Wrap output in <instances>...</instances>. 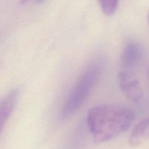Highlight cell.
<instances>
[{
	"label": "cell",
	"instance_id": "52a82bcc",
	"mask_svg": "<svg viewBox=\"0 0 149 149\" xmlns=\"http://www.w3.org/2000/svg\"><path fill=\"white\" fill-rule=\"evenodd\" d=\"M119 0H99L102 10L107 16L113 15L116 11Z\"/></svg>",
	"mask_w": 149,
	"mask_h": 149
},
{
	"label": "cell",
	"instance_id": "8fae6325",
	"mask_svg": "<svg viewBox=\"0 0 149 149\" xmlns=\"http://www.w3.org/2000/svg\"><path fill=\"white\" fill-rule=\"evenodd\" d=\"M148 24H149V14H148Z\"/></svg>",
	"mask_w": 149,
	"mask_h": 149
},
{
	"label": "cell",
	"instance_id": "5b68a950",
	"mask_svg": "<svg viewBox=\"0 0 149 149\" xmlns=\"http://www.w3.org/2000/svg\"><path fill=\"white\" fill-rule=\"evenodd\" d=\"M144 57V49L137 42H130L124 47L121 60L125 66L134 68L139 65Z\"/></svg>",
	"mask_w": 149,
	"mask_h": 149
},
{
	"label": "cell",
	"instance_id": "ba28073f",
	"mask_svg": "<svg viewBox=\"0 0 149 149\" xmlns=\"http://www.w3.org/2000/svg\"><path fill=\"white\" fill-rule=\"evenodd\" d=\"M35 1H36V2L38 3V4H42V3H43L45 0H35Z\"/></svg>",
	"mask_w": 149,
	"mask_h": 149
},
{
	"label": "cell",
	"instance_id": "9c48e42d",
	"mask_svg": "<svg viewBox=\"0 0 149 149\" xmlns=\"http://www.w3.org/2000/svg\"><path fill=\"white\" fill-rule=\"evenodd\" d=\"M27 1L28 0H20V3L21 4H25V3L27 2Z\"/></svg>",
	"mask_w": 149,
	"mask_h": 149
},
{
	"label": "cell",
	"instance_id": "8992f818",
	"mask_svg": "<svg viewBox=\"0 0 149 149\" xmlns=\"http://www.w3.org/2000/svg\"><path fill=\"white\" fill-rule=\"evenodd\" d=\"M149 139V116L141 120L132 130L129 138V145L137 148Z\"/></svg>",
	"mask_w": 149,
	"mask_h": 149
},
{
	"label": "cell",
	"instance_id": "6da1fadb",
	"mask_svg": "<svg viewBox=\"0 0 149 149\" xmlns=\"http://www.w3.org/2000/svg\"><path fill=\"white\" fill-rule=\"evenodd\" d=\"M131 109L118 105H101L90 109L87 126L95 142L105 143L127 130L135 120Z\"/></svg>",
	"mask_w": 149,
	"mask_h": 149
},
{
	"label": "cell",
	"instance_id": "7a4b0ae2",
	"mask_svg": "<svg viewBox=\"0 0 149 149\" xmlns=\"http://www.w3.org/2000/svg\"><path fill=\"white\" fill-rule=\"evenodd\" d=\"M103 65V59L99 58L83 71L65 99L62 108L63 117L72 116L84 104L101 77Z\"/></svg>",
	"mask_w": 149,
	"mask_h": 149
},
{
	"label": "cell",
	"instance_id": "30bf717a",
	"mask_svg": "<svg viewBox=\"0 0 149 149\" xmlns=\"http://www.w3.org/2000/svg\"><path fill=\"white\" fill-rule=\"evenodd\" d=\"M148 79H149V68H148Z\"/></svg>",
	"mask_w": 149,
	"mask_h": 149
},
{
	"label": "cell",
	"instance_id": "277c9868",
	"mask_svg": "<svg viewBox=\"0 0 149 149\" xmlns=\"http://www.w3.org/2000/svg\"><path fill=\"white\" fill-rule=\"evenodd\" d=\"M19 93L20 90L15 89L0 98V135L14 111Z\"/></svg>",
	"mask_w": 149,
	"mask_h": 149
},
{
	"label": "cell",
	"instance_id": "3957f363",
	"mask_svg": "<svg viewBox=\"0 0 149 149\" xmlns=\"http://www.w3.org/2000/svg\"><path fill=\"white\" fill-rule=\"evenodd\" d=\"M119 87L127 98L134 103H138L143 96L142 89L138 77L129 71L120 72L119 75Z\"/></svg>",
	"mask_w": 149,
	"mask_h": 149
}]
</instances>
